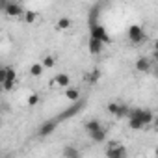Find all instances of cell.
I'll list each match as a JSON object with an SVG mask.
<instances>
[{
  "mask_svg": "<svg viewBox=\"0 0 158 158\" xmlns=\"http://www.w3.org/2000/svg\"><path fill=\"white\" fill-rule=\"evenodd\" d=\"M130 117H132V119H138L143 127L152 125V121H154V114H152L151 110H143V108H132V110H130ZM130 117H128V119H130Z\"/></svg>",
  "mask_w": 158,
  "mask_h": 158,
  "instance_id": "1",
  "label": "cell"
},
{
  "mask_svg": "<svg viewBox=\"0 0 158 158\" xmlns=\"http://www.w3.org/2000/svg\"><path fill=\"white\" fill-rule=\"evenodd\" d=\"M89 37L99 39V41H102L104 45L110 43V35H108L106 28H104L102 24H99V23H91V24H89Z\"/></svg>",
  "mask_w": 158,
  "mask_h": 158,
  "instance_id": "2",
  "label": "cell"
},
{
  "mask_svg": "<svg viewBox=\"0 0 158 158\" xmlns=\"http://www.w3.org/2000/svg\"><path fill=\"white\" fill-rule=\"evenodd\" d=\"M2 11L8 17H24V13H26V10L19 2H2Z\"/></svg>",
  "mask_w": 158,
  "mask_h": 158,
  "instance_id": "3",
  "label": "cell"
},
{
  "mask_svg": "<svg viewBox=\"0 0 158 158\" xmlns=\"http://www.w3.org/2000/svg\"><path fill=\"white\" fill-rule=\"evenodd\" d=\"M106 158H127V149L119 141H110L106 145Z\"/></svg>",
  "mask_w": 158,
  "mask_h": 158,
  "instance_id": "4",
  "label": "cell"
},
{
  "mask_svg": "<svg viewBox=\"0 0 158 158\" xmlns=\"http://www.w3.org/2000/svg\"><path fill=\"white\" fill-rule=\"evenodd\" d=\"M128 41L132 45H139L145 41V32L139 24H130L128 26Z\"/></svg>",
  "mask_w": 158,
  "mask_h": 158,
  "instance_id": "5",
  "label": "cell"
},
{
  "mask_svg": "<svg viewBox=\"0 0 158 158\" xmlns=\"http://www.w3.org/2000/svg\"><path fill=\"white\" fill-rule=\"evenodd\" d=\"M58 125H60V121L54 117V119H48V121H45L39 128H37V136L39 138H47V136H50L56 128H58Z\"/></svg>",
  "mask_w": 158,
  "mask_h": 158,
  "instance_id": "6",
  "label": "cell"
},
{
  "mask_svg": "<svg viewBox=\"0 0 158 158\" xmlns=\"http://www.w3.org/2000/svg\"><path fill=\"white\" fill-rule=\"evenodd\" d=\"M152 65H154V61L149 56H139L136 60V63H134V69L138 73H151L152 71Z\"/></svg>",
  "mask_w": 158,
  "mask_h": 158,
  "instance_id": "7",
  "label": "cell"
},
{
  "mask_svg": "<svg viewBox=\"0 0 158 158\" xmlns=\"http://www.w3.org/2000/svg\"><path fill=\"white\" fill-rule=\"evenodd\" d=\"M4 82H17V74H15V69L6 65L0 69V84H4Z\"/></svg>",
  "mask_w": 158,
  "mask_h": 158,
  "instance_id": "8",
  "label": "cell"
},
{
  "mask_svg": "<svg viewBox=\"0 0 158 158\" xmlns=\"http://www.w3.org/2000/svg\"><path fill=\"white\" fill-rule=\"evenodd\" d=\"M52 86H58L60 89H69L71 88V76L67 73H60L54 76V80H52Z\"/></svg>",
  "mask_w": 158,
  "mask_h": 158,
  "instance_id": "9",
  "label": "cell"
},
{
  "mask_svg": "<svg viewBox=\"0 0 158 158\" xmlns=\"http://www.w3.org/2000/svg\"><path fill=\"white\" fill-rule=\"evenodd\" d=\"M89 54H93V56H99L102 50H104V43L102 41H99V39H93V37H89Z\"/></svg>",
  "mask_w": 158,
  "mask_h": 158,
  "instance_id": "10",
  "label": "cell"
},
{
  "mask_svg": "<svg viewBox=\"0 0 158 158\" xmlns=\"http://www.w3.org/2000/svg\"><path fill=\"white\" fill-rule=\"evenodd\" d=\"M84 128H86V132H88V136H91V134H95L97 130H101L102 128V125H101V121L99 119H89V121H86V125H84Z\"/></svg>",
  "mask_w": 158,
  "mask_h": 158,
  "instance_id": "11",
  "label": "cell"
},
{
  "mask_svg": "<svg viewBox=\"0 0 158 158\" xmlns=\"http://www.w3.org/2000/svg\"><path fill=\"white\" fill-rule=\"evenodd\" d=\"M65 99L67 101H71V102H78V101H80V89H78V88H69V89H65Z\"/></svg>",
  "mask_w": 158,
  "mask_h": 158,
  "instance_id": "12",
  "label": "cell"
},
{
  "mask_svg": "<svg viewBox=\"0 0 158 158\" xmlns=\"http://www.w3.org/2000/svg\"><path fill=\"white\" fill-rule=\"evenodd\" d=\"M28 73H30V76H34V78H39V76H43V73H45V67H43V63H41V61H35V63H32V65H30Z\"/></svg>",
  "mask_w": 158,
  "mask_h": 158,
  "instance_id": "13",
  "label": "cell"
},
{
  "mask_svg": "<svg viewBox=\"0 0 158 158\" xmlns=\"http://www.w3.org/2000/svg\"><path fill=\"white\" fill-rule=\"evenodd\" d=\"M130 110H132V108H130L128 104H123V102H121V104H119V110H117V114H115V117H117V119H128V117H130Z\"/></svg>",
  "mask_w": 158,
  "mask_h": 158,
  "instance_id": "14",
  "label": "cell"
},
{
  "mask_svg": "<svg viewBox=\"0 0 158 158\" xmlns=\"http://www.w3.org/2000/svg\"><path fill=\"white\" fill-rule=\"evenodd\" d=\"M63 156H65V158H78V156H82V154H80V151H78L76 147L65 145V147H63Z\"/></svg>",
  "mask_w": 158,
  "mask_h": 158,
  "instance_id": "15",
  "label": "cell"
},
{
  "mask_svg": "<svg viewBox=\"0 0 158 158\" xmlns=\"http://www.w3.org/2000/svg\"><path fill=\"white\" fill-rule=\"evenodd\" d=\"M71 24H73V21H71L69 17H60L58 23H56V28H58L60 32H65V30L71 28Z\"/></svg>",
  "mask_w": 158,
  "mask_h": 158,
  "instance_id": "16",
  "label": "cell"
},
{
  "mask_svg": "<svg viewBox=\"0 0 158 158\" xmlns=\"http://www.w3.org/2000/svg\"><path fill=\"white\" fill-rule=\"evenodd\" d=\"M41 63H43L45 69H52V67L56 65V58H54L52 54H45V56L41 58Z\"/></svg>",
  "mask_w": 158,
  "mask_h": 158,
  "instance_id": "17",
  "label": "cell"
},
{
  "mask_svg": "<svg viewBox=\"0 0 158 158\" xmlns=\"http://www.w3.org/2000/svg\"><path fill=\"white\" fill-rule=\"evenodd\" d=\"M89 138H91V139H93L95 143H102V141L106 139V128L102 127L101 130H97V132H95V134H91Z\"/></svg>",
  "mask_w": 158,
  "mask_h": 158,
  "instance_id": "18",
  "label": "cell"
},
{
  "mask_svg": "<svg viewBox=\"0 0 158 158\" xmlns=\"http://www.w3.org/2000/svg\"><path fill=\"white\" fill-rule=\"evenodd\" d=\"M35 19H37V13H35V11H32V10H28V11L24 13V17H23V21H24L26 24H32V23H35Z\"/></svg>",
  "mask_w": 158,
  "mask_h": 158,
  "instance_id": "19",
  "label": "cell"
},
{
  "mask_svg": "<svg viewBox=\"0 0 158 158\" xmlns=\"http://www.w3.org/2000/svg\"><path fill=\"white\" fill-rule=\"evenodd\" d=\"M99 78H101V71H99V69H93V71L88 74V82H89V84H93V82H97V80H99Z\"/></svg>",
  "mask_w": 158,
  "mask_h": 158,
  "instance_id": "20",
  "label": "cell"
},
{
  "mask_svg": "<svg viewBox=\"0 0 158 158\" xmlns=\"http://www.w3.org/2000/svg\"><path fill=\"white\" fill-rule=\"evenodd\" d=\"M119 104H121V102H114V101H112V102H108V106H106L108 114H112V115L115 117V114H117V110H119Z\"/></svg>",
  "mask_w": 158,
  "mask_h": 158,
  "instance_id": "21",
  "label": "cell"
},
{
  "mask_svg": "<svg viewBox=\"0 0 158 158\" xmlns=\"http://www.w3.org/2000/svg\"><path fill=\"white\" fill-rule=\"evenodd\" d=\"M26 104H28V106H37V104H39V95H35V93L28 95V99H26Z\"/></svg>",
  "mask_w": 158,
  "mask_h": 158,
  "instance_id": "22",
  "label": "cell"
},
{
  "mask_svg": "<svg viewBox=\"0 0 158 158\" xmlns=\"http://www.w3.org/2000/svg\"><path fill=\"white\" fill-rule=\"evenodd\" d=\"M128 127H130L132 130H141V128H145V127H143V125H141L138 119H132V117L128 119Z\"/></svg>",
  "mask_w": 158,
  "mask_h": 158,
  "instance_id": "23",
  "label": "cell"
},
{
  "mask_svg": "<svg viewBox=\"0 0 158 158\" xmlns=\"http://www.w3.org/2000/svg\"><path fill=\"white\" fill-rule=\"evenodd\" d=\"M0 86H2L4 91H13L15 86H17V82H4V84H0Z\"/></svg>",
  "mask_w": 158,
  "mask_h": 158,
  "instance_id": "24",
  "label": "cell"
},
{
  "mask_svg": "<svg viewBox=\"0 0 158 158\" xmlns=\"http://www.w3.org/2000/svg\"><path fill=\"white\" fill-rule=\"evenodd\" d=\"M151 60H152L154 63H158V52H156V50H152V58H151Z\"/></svg>",
  "mask_w": 158,
  "mask_h": 158,
  "instance_id": "25",
  "label": "cell"
},
{
  "mask_svg": "<svg viewBox=\"0 0 158 158\" xmlns=\"http://www.w3.org/2000/svg\"><path fill=\"white\" fill-rule=\"evenodd\" d=\"M152 127L158 130V115H154V121H152Z\"/></svg>",
  "mask_w": 158,
  "mask_h": 158,
  "instance_id": "26",
  "label": "cell"
},
{
  "mask_svg": "<svg viewBox=\"0 0 158 158\" xmlns=\"http://www.w3.org/2000/svg\"><path fill=\"white\" fill-rule=\"evenodd\" d=\"M152 48H154V50L158 52V39H154V43H152Z\"/></svg>",
  "mask_w": 158,
  "mask_h": 158,
  "instance_id": "27",
  "label": "cell"
},
{
  "mask_svg": "<svg viewBox=\"0 0 158 158\" xmlns=\"http://www.w3.org/2000/svg\"><path fill=\"white\" fill-rule=\"evenodd\" d=\"M154 156H156V158H158V145H156V147H154Z\"/></svg>",
  "mask_w": 158,
  "mask_h": 158,
  "instance_id": "28",
  "label": "cell"
},
{
  "mask_svg": "<svg viewBox=\"0 0 158 158\" xmlns=\"http://www.w3.org/2000/svg\"><path fill=\"white\" fill-rule=\"evenodd\" d=\"M78 158H82V156H78Z\"/></svg>",
  "mask_w": 158,
  "mask_h": 158,
  "instance_id": "29",
  "label": "cell"
}]
</instances>
